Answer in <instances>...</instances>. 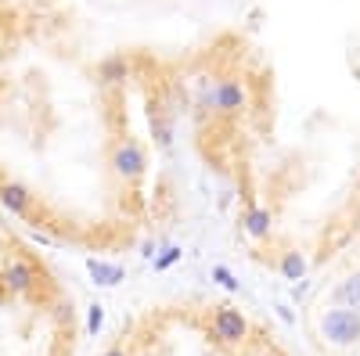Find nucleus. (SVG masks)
I'll use <instances>...</instances> for the list:
<instances>
[{"mask_svg":"<svg viewBox=\"0 0 360 356\" xmlns=\"http://www.w3.org/2000/svg\"><path fill=\"white\" fill-rule=\"evenodd\" d=\"M51 288L58 284L40 274L37 256L0 220V356H72L69 328L37 335V324L69 320V306H51L40 295Z\"/></svg>","mask_w":360,"mask_h":356,"instance_id":"obj_1","label":"nucleus"},{"mask_svg":"<svg viewBox=\"0 0 360 356\" xmlns=\"http://www.w3.org/2000/svg\"><path fill=\"white\" fill-rule=\"evenodd\" d=\"M263 356H288V352L278 345V338H274V335H270V342H266V352H263Z\"/></svg>","mask_w":360,"mask_h":356,"instance_id":"obj_2","label":"nucleus"}]
</instances>
